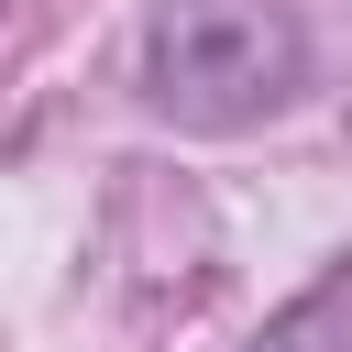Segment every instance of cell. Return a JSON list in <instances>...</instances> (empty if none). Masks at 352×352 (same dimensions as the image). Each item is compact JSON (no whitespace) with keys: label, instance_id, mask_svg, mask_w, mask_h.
<instances>
[{"label":"cell","instance_id":"obj_1","mask_svg":"<svg viewBox=\"0 0 352 352\" xmlns=\"http://www.w3.org/2000/svg\"><path fill=\"white\" fill-rule=\"evenodd\" d=\"M132 88L176 132H253L308 88V22L297 0H154Z\"/></svg>","mask_w":352,"mask_h":352},{"label":"cell","instance_id":"obj_2","mask_svg":"<svg viewBox=\"0 0 352 352\" xmlns=\"http://www.w3.org/2000/svg\"><path fill=\"white\" fill-rule=\"evenodd\" d=\"M242 352H352V275H319L308 297H286Z\"/></svg>","mask_w":352,"mask_h":352}]
</instances>
